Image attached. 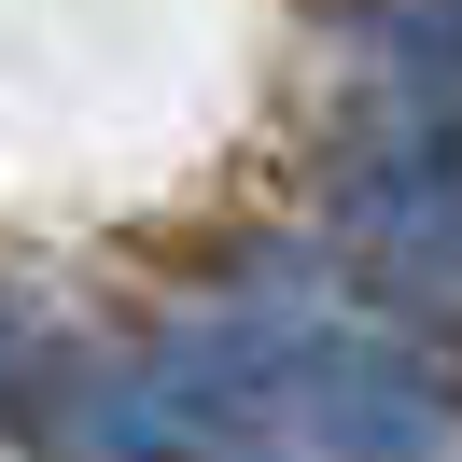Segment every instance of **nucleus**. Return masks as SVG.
<instances>
[{
	"label": "nucleus",
	"mask_w": 462,
	"mask_h": 462,
	"mask_svg": "<svg viewBox=\"0 0 462 462\" xmlns=\"http://www.w3.org/2000/svg\"><path fill=\"white\" fill-rule=\"evenodd\" d=\"M154 393L225 434H294V448H350V462H420L448 434V378L420 350H393L378 322H322V309L197 322Z\"/></svg>",
	"instance_id": "nucleus-1"
}]
</instances>
